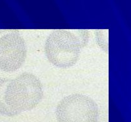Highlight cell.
I'll list each match as a JSON object with an SVG mask.
<instances>
[{
  "mask_svg": "<svg viewBox=\"0 0 131 122\" xmlns=\"http://www.w3.org/2000/svg\"><path fill=\"white\" fill-rule=\"evenodd\" d=\"M27 48L25 41L15 30H0V70L14 72L25 61Z\"/></svg>",
  "mask_w": 131,
  "mask_h": 122,
  "instance_id": "cell-4",
  "label": "cell"
},
{
  "mask_svg": "<svg viewBox=\"0 0 131 122\" xmlns=\"http://www.w3.org/2000/svg\"><path fill=\"white\" fill-rule=\"evenodd\" d=\"M85 31L56 30L47 37L45 53L48 60L59 68H68L75 64L81 49L86 44Z\"/></svg>",
  "mask_w": 131,
  "mask_h": 122,
  "instance_id": "cell-2",
  "label": "cell"
},
{
  "mask_svg": "<svg viewBox=\"0 0 131 122\" xmlns=\"http://www.w3.org/2000/svg\"><path fill=\"white\" fill-rule=\"evenodd\" d=\"M43 97L42 85L30 72L14 79L0 78V114L14 116L35 108Z\"/></svg>",
  "mask_w": 131,
  "mask_h": 122,
  "instance_id": "cell-1",
  "label": "cell"
},
{
  "mask_svg": "<svg viewBox=\"0 0 131 122\" xmlns=\"http://www.w3.org/2000/svg\"><path fill=\"white\" fill-rule=\"evenodd\" d=\"M58 122H97V103L86 95L75 94L61 99L56 109Z\"/></svg>",
  "mask_w": 131,
  "mask_h": 122,
  "instance_id": "cell-3",
  "label": "cell"
}]
</instances>
